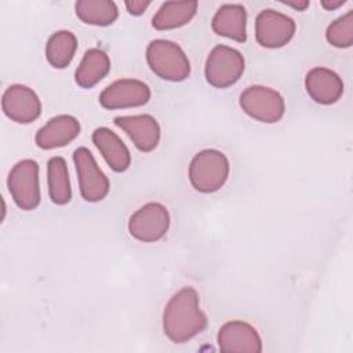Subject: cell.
<instances>
[{
  "label": "cell",
  "instance_id": "1",
  "mask_svg": "<svg viewBox=\"0 0 353 353\" xmlns=\"http://www.w3.org/2000/svg\"><path fill=\"white\" fill-rule=\"evenodd\" d=\"M207 316L200 309L199 294L193 287H182L167 302L163 312V331L174 343H185L203 332Z\"/></svg>",
  "mask_w": 353,
  "mask_h": 353
},
{
  "label": "cell",
  "instance_id": "2",
  "mask_svg": "<svg viewBox=\"0 0 353 353\" xmlns=\"http://www.w3.org/2000/svg\"><path fill=\"white\" fill-rule=\"evenodd\" d=\"M146 61L150 70L163 80L183 81L190 74L188 55L171 40H152L146 47Z\"/></svg>",
  "mask_w": 353,
  "mask_h": 353
},
{
  "label": "cell",
  "instance_id": "3",
  "mask_svg": "<svg viewBox=\"0 0 353 353\" xmlns=\"http://www.w3.org/2000/svg\"><path fill=\"white\" fill-rule=\"evenodd\" d=\"M229 171V160L221 150L204 149L190 160L189 181L197 192L214 193L225 185Z\"/></svg>",
  "mask_w": 353,
  "mask_h": 353
},
{
  "label": "cell",
  "instance_id": "4",
  "mask_svg": "<svg viewBox=\"0 0 353 353\" xmlns=\"http://www.w3.org/2000/svg\"><path fill=\"white\" fill-rule=\"evenodd\" d=\"M245 61L243 54L229 46L214 47L205 61V79L215 88H228L236 84L244 73Z\"/></svg>",
  "mask_w": 353,
  "mask_h": 353
},
{
  "label": "cell",
  "instance_id": "5",
  "mask_svg": "<svg viewBox=\"0 0 353 353\" xmlns=\"http://www.w3.org/2000/svg\"><path fill=\"white\" fill-rule=\"evenodd\" d=\"M7 186L15 204L23 211L39 207L41 200L39 183V164L32 159L18 161L10 171Z\"/></svg>",
  "mask_w": 353,
  "mask_h": 353
},
{
  "label": "cell",
  "instance_id": "6",
  "mask_svg": "<svg viewBox=\"0 0 353 353\" xmlns=\"http://www.w3.org/2000/svg\"><path fill=\"white\" fill-rule=\"evenodd\" d=\"M240 106L250 117L266 124L277 123L285 112L281 94L265 85L247 87L240 94Z\"/></svg>",
  "mask_w": 353,
  "mask_h": 353
},
{
  "label": "cell",
  "instance_id": "7",
  "mask_svg": "<svg viewBox=\"0 0 353 353\" xmlns=\"http://www.w3.org/2000/svg\"><path fill=\"white\" fill-rule=\"evenodd\" d=\"M73 163L77 172L81 197L88 203L103 200L110 189V182L97 164L92 153L81 146L73 152Z\"/></svg>",
  "mask_w": 353,
  "mask_h": 353
},
{
  "label": "cell",
  "instance_id": "8",
  "mask_svg": "<svg viewBox=\"0 0 353 353\" xmlns=\"http://www.w3.org/2000/svg\"><path fill=\"white\" fill-rule=\"evenodd\" d=\"M170 212L161 203L150 201L138 208L128 219L130 234L143 243L163 239L170 229Z\"/></svg>",
  "mask_w": 353,
  "mask_h": 353
},
{
  "label": "cell",
  "instance_id": "9",
  "mask_svg": "<svg viewBox=\"0 0 353 353\" xmlns=\"http://www.w3.org/2000/svg\"><path fill=\"white\" fill-rule=\"evenodd\" d=\"M295 21L276 10H262L255 18V39L265 48H280L295 34Z\"/></svg>",
  "mask_w": 353,
  "mask_h": 353
},
{
  "label": "cell",
  "instance_id": "10",
  "mask_svg": "<svg viewBox=\"0 0 353 353\" xmlns=\"http://www.w3.org/2000/svg\"><path fill=\"white\" fill-rule=\"evenodd\" d=\"M150 95L146 83L137 79H120L103 88L99 94V103L109 110L137 108L146 105Z\"/></svg>",
  "mask_w": 353,
  "mask_h": 353
},
{
  "label": "cell",
  "instance_id": "11",
  "mask_svg": "<svg viewBox=\"0 0 353 353\" xmlns=\"http://www.w3.org/2000/svg\"><path fill=\"white\" fill-rule=\"evenodd\" d=\"M1 109L12 121L28 124L40 116L41 102L39 95L30 87L12 84L1 97Z\"/></svg>",
  "mask_w": 353,
  "mask_h": 353
},
{
  "label": "cell",
  "instance_id": "12",
  "mask_svg": "<svg viewBox=\"0 0 353 353\" xmlns=\"http://www.w3.org/2000/svg\"><path fill=\"white\" fill-rule=\"evenodd\" d=\"M218 346L226 353H261L262 341L258 331L248 323L233 320L218 331Z\"/></svg>",
  "mask_w": 353,
  "mask_h": 353
},
{
  "label": "cell",
  "instance_id": "13",
  "mask_svg": "<svg viewBox=\"0 0 353 353\" xmlns=\"http://www.w3.org/2000/svg\"><path fill=\"white\" fill-rule=\"evenodd\" d=\"M114 124L130 137L135 148L141 152H152L160 142V125L150 114L117 116L114 117Z\"/></svg>",
  "mask_w": 353,
  "mask_h": 353
},
{
  "label": "cell",
  "instance_id": "14",
  "mask_svg": "<svg viewBox=\"0 0 353 353\" xmlns=\"http://www.w3.org/2000/svg\"><path fill=\"white\" fill-rule=\"evenodd\" d=\"M305 88L307 95L320 105H332L343 94L341 76L328 68H313L306 73Z\"/></svg>",
  "mask_w": 353,
  "mask_h": 353
},
{
  "label": "cell",
  "instance_id": "15",
  "mask_svg": "<svg viewBox=\"0 0 353 353\" xmlns=\"http://www.w3.org/2000/svg\"><path fill=\"white\" fill-rule=\"evenodd\" d=\"M80 134V123L74 116L59 114L51 117L36 132L34 142L40 149L50 150L69 145Z\"/></svg>",
  "mask_w": 353,
  "mask_h": 353
},
{
  "label": "cell",
  "instance_id": "16",
  "mask_svg": "<svg viewBox=\"0 0 353 353\" xmlns=\"http://www.w3.org/2000/svg\"><path fill=\"white\" fill-rule=\"evenodd\" d=\"M92 142L114 172H124L131 165V153L121 138L108 127H98L92 132Z\"/></svg>",
  "mask_w": 353,
  "mask_h": 353
},
{
  "label": "cell",
  "instance_id": "17",
  "mask_svg": "<svg viewBox=\"0 0 353 353\" xmlns=\"http://www.w3.org/2000/svg\"><path fill=\"white\" fill-rule=\"evenodd\" d=\"M211 28L219 36L244 43L247 40V11L244 6L222 4L212 17Z\"/></svg>",
  "mask_w": 353,
  "mask_h": 353
},
{
  "label": "cell",
  "instance_id": "18",
  "mask_svg": "<svg viewBox=\"0 0 353 353\" xmlns=\"http://www.w3.org/2000/svg\"><path fill=\"white\" fill-rule=\"evenodd\" d=\"M110 70L109 55L101 48H90L80 61L74 80L81 88H91L98 84Z\"/></svg>",
  "mask_w": 353,
  "mask_h": 353
},
{
  "label": "cell",
  "instance_id": "19",
  "mask_svg": "<svg viewBox=\"0 0 353 353\" xmlns=\"http://www.w3.org/2000/svg\"><path fill=\"white\" fill-rule=\"evenodd\" d=\"M197 1H165L160 6L157 12L153 15L152 25L157 30L176 29L188 22L196 15Z\"/></svg>",
  "mask_w": 353,
  "mask_h": 353
},
{
  "label": "cell",
  "instance_id": "20",
  "mask_svg": "<svg viewBox=\"0 0 353 353\" xmlns=\"http://www.w3.org/2000/svg\"><path fill=\"white\" fill-rule=\"evenodd\" d=\"M48 194L54 204L65 205L72 199V188L69 179L68 164L63 157H51L47 163Z\"/></svg>",
  "mask_w": 353,
  "mask_h": 353
},
{
  "label": "cell",
  "instance_id": "21",
  "mask_svg": "<svg viewBox=\"0 0 353 353\" xmlns=\"http://www.w3.org/2000/svg\"><path fill=\"white\" fill-rule=\"evenodd\" d=\"M77 50V39L70 30H58L52 33L46 44V58L55 69H63L70 65Z\"/></svg>",
  "mask_w": 353,
  "mask_h": 353
},
{
  "label": "cell",
  "instance_id": "22",
  "mask_svg": "<svg viewBox=\"0 0 353 353\" xmlns=\"http://www.w3.org/2000/svg\"><path fill=\"white\" fill-rule=\"evenodd\" d=\"M74 10L84 23L95 26H109L119 17L117 6L110 0H79Z\"/></svg>",
  "mask_w": 353,
  "mask_h": 353
},
{
  "label": "cell",
  "instance_id": "23",
  "mask_svg": "<svg viewBox=\"0 0 353 353\" xmlns=\"http://www.w3.org/2000/svg\"><path fill=\"white\" fill-rule=\"evenodd\" d=\"M327 41L336 48H349L353 44V11L349 10L334 22H331L325 30Z\"/></svg>",
  "mask_w": 353,
  "mask_h": 353
},
{
  "label": "cell",
  "instance_id": "24",
  "mask_svg": "<svg viewBox=\"0 0 353 353\" xmlns=\"http://www.w3.org/2000/svg\"><path fill=\"white\" fill-rule=\"evenodd\" d=\"M125 8L131 15H142L146 8L150 6V1H143V0H127Z\"/></svg>",
  "mask_w": 353,
  "mask_h": 353
},
{
  "label": "cell",
  "instance_id": "25",
  "mask_svg": "<svg viewBox=\"0 0 353 353\" xmlns=\"http://www.w3.org/2000/svg\"><path fill=\"white\" fill-rule=\"evenodd\" d=\"M346 3V0H321V6L325 10H336L342 7Z\"/></svg>",
  "mask_w": 353,
  "mask_h": 353
},
{
  "label": "cell",
  "instance_id": "26",
  "mask_svg": "<svg viewBox=\"0 0 353 353\" xmlns=\"http://www.w3.org/2000/svg\"><path fill=\"white\" fill-rule=\"evenodd\" d=\"M281 3L288 6V7L295 8L298 11H303V10H306L309 7V1L307 0H303V1H281Z\"/></svg>",
  "mask_w": 353,
  "mask_h": 353
}]
</instances>
